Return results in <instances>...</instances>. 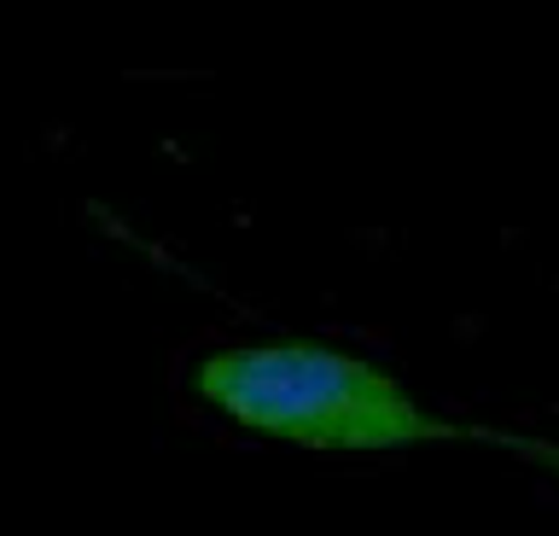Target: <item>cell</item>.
<instances>
[{"label":"cell","mask_w":559,"mask_h":536,"mask_svg":"<svg viewBox=\"0 0 559 536\" xmlns=\"http://www.w3.org/2000/svg\"><path fill=\"white\" fill-rule=\"evenodd\" d=\"M472 438L501 449V455H513L524 466H536V473L559 478V438H536V431H507V426H472Z\"/></svg>","instance_id":"cell-2"},{"label":"cell","mask_w":559,"mask_h":536,"mask_svg":"<svg viewBox=\"0 0 559 536\" xmlns=\"http://www.w3.org/2000/svg\"><path fill=\"white\" fill-rule=\"evenodd\" d=\"M192 396L239 431L314 455H384V449L472 438V426L431 414L391 368L321 338L210 350L192 368Z\"/></svg>","instance_id":"cell-1"}]
</instances>
